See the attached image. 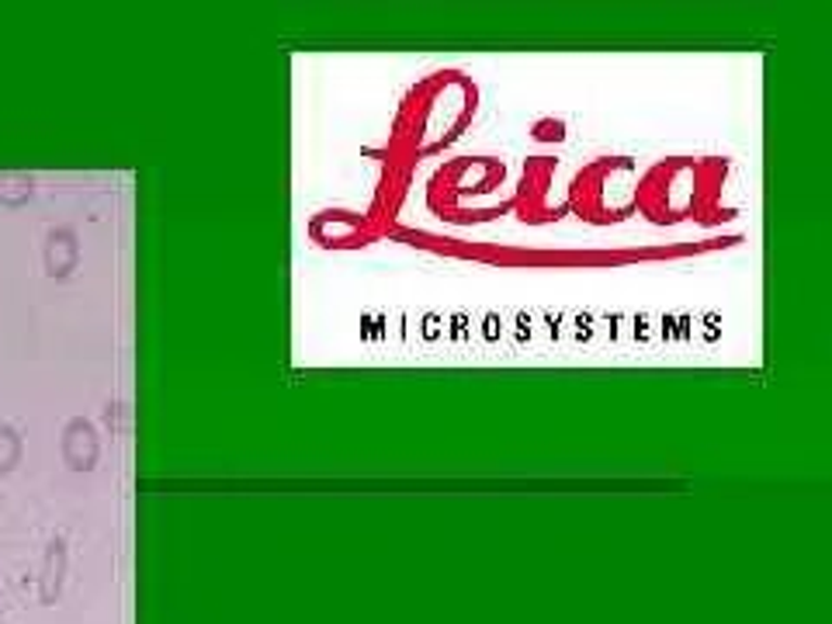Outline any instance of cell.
<instances>
[{
	"mask_svg": "<svg viewBox=\"0 0 832 624\" xmlns=\"http://www.w3.org/2000/svg\"><path fill=\"white\" fill-rule=\"evenodd\" d=\"M17 451H22V444H17V434L11 431V426H0V472H8V469L14 466Z\"/></svg>",
	"mask_w": 832,
	"mask_h": 624,
	"instance_id": "cell-2",
	"label": "cell"
},
{
	"mask_svg": "<svg viewBox=\"0 0 832 624\" xmlns=\"http://www.w3.org/2000/svg\"><path fill=\"white\" fill-rule=\"evenodd\" d=\"M31 194V181L22 174H0V202L8 205H22Z\"/></svg>",
	"mask_w": 832,
	"mask_h": 624,
	"instance_id": "cell-1",
	"label": "cell"
}]
</instances>
